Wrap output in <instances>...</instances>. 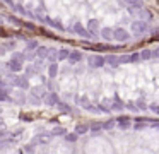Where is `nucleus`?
I'll return each mask as SVG.
<instances>
[{"instance_id":"nucleus-12","label":"nucleus","mask_w":159,"mask_h":154,"mask_svg":"<svg viewBox=\"0 0 159 154\" xmlns=\"http://www.w3.org/2000/svg\"><path fill=\"white\" fill-rule=\"evenodd\" d=\"M48 101H50V103H57V96H50Z\"/></svg>"},{"instance_id":"nucleus-10","label":"nucleus","mask_w":159,"mask_h":154,"mask_svg":"<svg viewBox=\"0 0 159 154\" xmlns=\"http://www.w3.org/2000/svg\"><path fill=\"white\" fill-rule=\"evenodd\" d=\"M67 57H70V55H69V51H65V50H63V51H60V58H67Z\"/></svg>"},{"instance_id":"nucleus-2","label":"nucleus","mask_w":159,"mask_h":154,"mask_svg":"<svg viewBox=\"0 0 159 154\" xmlns=\"http://www.w3.org/2000/svg\"><path fill=\"white\" fill-rule=\"evenodd\" d=\"M9 67H11L12 70H21V68H22V65L19 63V62H14V60H12V62H11V65H9Z\"/></svg>"},{"instance_id":"nucleus-4","label":"nucleus","mask_w":159,"mask_h":154,"mask_svg":"<svg viewBox=\"0 0 159 154\" xmlns=\"http://www.w3.org/2000/svg\"><path fill=\"white\" fill-rule=\"evenodd\" d=\"M91 62H93V65H98V67H99V65H103V58H99V57H98V58H93Z\"/></svg>"},{"instance_id":"nucleus-9","label":"nucleus","mask_w":159,"mask_h":154,"mask_svg":"<svg viewBox=\"0 0 159 154\" xmlns=\"http://www.w3.org/2000/svg\"><path fill=\"white\" fill-rule=\"evenodd\" d=\"M57 74V65H52L50 67V75H55Z\"/></svg>"},{"instance_id":"nucleus-8","label":"nucleus","mask_w":159,"mask_h":154,"mask_svg":"<svg viewBox=\"0 0 159 154\" xmlns=\"http://www.w3.org/2000/svg\"><path fill=\"white\" fill-rule=\"evenodd\" d=\"M89 27H91V31H96L98 29V22H96V21H91Z\"/></svg>"},{"instance_id":"nucleus-1","label":"nucleus","mask_w":159,"mask_h":154,"mask_svg":"<svg viewBox=\"0 0 159 154\" xmlns=\"http://www.w3.org/2000/svg\"><path fill=\"white\" fill-rule=\"evenodd\" d=\"M115 38H116L118 41H127L128 40V33L125 29H116L115 31Z\"/></svg>"},{"instance_id":"nucleus-11","label":"nucleus","mask_w":159,"mask_h":154,"mask_svg":"<svg viewBox=\"0 0 159 154\" xmlns=\"http://www.w3.org/2000/svg\"><path fill=\"white\" fill-rule=\"evenodd\" d=\"M16 84H17V86H26V82L22 81V79H17V81H16Z\"/></svg>"},{"instance_id":"nucleus-13","label":"nucleus","mask_w":159,"mask_h":154,"mask_svg":"<svg viewBox=\"0 0 159 154\" xmlns=\"http://www.w3.org/2000/svg\"><path fill=\"white\" fill-rule=\"evenodd\" d=\"M128 2H134V0H128Z\"/></svg>"},{"instance_id":"nucleus-7","label":"nucleus","mask_w":159,"mask_h":154,"mask_svg":"<svg viewBox=\"0 0 159 154\" xmlns=\"http://www.w3.org/2000/svg\"><path fill=\"white\" fill-rule=\"evenodd\" d=\"M75 31H77V33H79V34H82V36H86V34H87L86 31L82 29V26H79V24H77V26H75Z\"/></svg>"},{"instance_id":"nucleus-6","label":"nucleus","mask_w":159,"mask_h":154,"mask_svg":"<svg viewBox=\"0 0 159 154\" xmlns=\"http://www.w3.org/2000/svg\"><path fill=\"white\" fill-rule=\"evenodd\" d=\"M33 92H34L36 96H43V94H45V92H43V87H34V89H33Z\"/></svg>"},{"instance_id":"nucleus-5","label":"nucleus","mask_w":159,"mask_h":154,"mask_svg":"<svg viewBox=\"0 0 159 154\" xmlns=\"http://www.w3.org/2000/svg\"><path fill=\"white\" fill-rule=\"evenodd\" d=\"M70 60H72V62H79L80 60V53H72V55H70Z\"/></svg>"},{"instance_id":"nucleus-3","label":"nucleus","mask_w":159,"mask_h":154,"mask_svg":"<svg viewBox=\"0 0 159 154\" xmlns=\"http://www.w3.org/2000/svg\"><path fill=\"white\" fill-rule=\"evenodd\" d=\"M113 34H115V31H111V29H103V36L106 38V40L113 38Z\"/></svg>"}]
</instances>
